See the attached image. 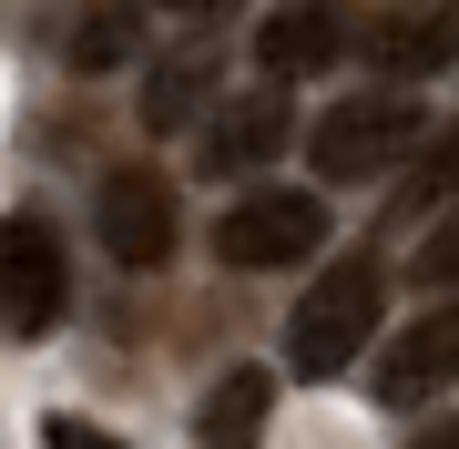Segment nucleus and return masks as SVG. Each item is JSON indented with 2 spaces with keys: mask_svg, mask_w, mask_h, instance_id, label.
Segmentation results:
<instances>
[{
  "mask_svg": "<svg viewBox=\"0 0 459 449\" xmlns=\"http://www.w3.org/2000/svg\"><path fill=\"white\" fill-rule=\"evenodd\" d=\"M337 51H347V21L327 11V0H296V11H276L255 31V72L265 82H307V72H327Z\"/></svg>",
  "mask_w": 459,
  "mask_h": 449,
  "instance_id": "obj_9",
  "label": "nucleus"
},
{
  "mask_svg": "<svg viewBox=\"0 0 459 449\" xmlns=\"http://www.w3.org/2000/svg\"><path fill=\"white\" fill-rule=\"evenodd\" d=\"M429 204H459V123L439 143H419V174H409V215H429Z\"/></svg>",
  "mask_w": 459,
  "mask_h": 449,
  "instance_id": "obj_13",
  "label": "nucleus"
},
{
  "mask_svg": "<svg viewBox=\"0 0 459 449\" xmlns=\"http://www.w3.org/2000/svg\"><path fill=\"white\" fill-rule=\"evenodd\" d=\"M133 51H143V11H133V0H102V11H82L62 31V62L72 72H123Z\"/></svg>",
  "mask_w": 459,
  "mask_h": 449,
  "instance_id": "obj_11",
  "label": "nucleus"
},
{
  "mask_svg": "<svg viewBox=\"0 0 459 449\" xmlns=\"http://www.w3.org/2000/svg\"><path fill=\"white\" fill-rule=\"evenodd\" d=\"M419 143H429V113H419V102H398V92H358V102H337V113H316L307 164L327 174V184H377V174L409 164Z\"/></svg>",
  "mask_w": 459,
  "mask_h": 449,
  "instance_id": "obj_3",
  "label": "nucleus"
},
{
  "mask_svg": "<svg viewBox=\"0 0 459 449\" xmlns=\"http://www.w3.org/2000/svg\"><path fill=\"white\" fill-rule=\"evenodd\" d=\"M92 215H102V255L133 266V276H153V266L174 255V184L153 174V164H113Z\"/></svg>",
  "mask_w": 459,
  "mask_h": 449,
  "instance_id": "obj_5",
  "label": "nucleus"
},
{
  "mask_svg": "<svg viewBox=\"0 0 459 449\" xmlns=\"http://www.w3.org/2000/svg\"><path fill=\"white\" fill-rule=\"evenodd\" d=\"M409 276L419 286H439V297H459V215H439L419 235V255H409Z\"/></svg>",
  "mask_w": 459,
  "mask_h": 449,
  "instance_id": "obj_14",
  "label": "nucleus"
},
{
  "mask_svg": "<svg viewBox=\"0 0 459 449\" xmlns=\"http://www.w3.org/2000/svg\"><path fill=\"white\" fill-rule=\"evenodd\" d=\"M409 449H459V419H439V429H419Z\"/></svg>",
  "mask_w": 459,
  "mask_h": 449,
  "instance_id": "obj_17",
  "label": "nucleus"
},
{
  "mask_svg": "<svg viewBox=\"0 0 459 449\" xmlns=\"http://www.w3.org/2000/svg\"><path fill=\"white\" fill-rule=\"evenodd\" d=\"M72 307V255H62V225L51 215H0V327L11 337H51Z\"/></svg>",
  "mask_w": 459,
  "mask_h": 449,
  "instance_id": "obj_4",
  "label": "nucleus"
},
{
  "mask_svg": "<svg viewBox=\"0 0 459 449\" xmlns=\"http://www.w3.org/2000/svg\"><path fill=\"white\" fill-rule=\"evenodd\" d=\"M164 11H174V21H225L235 0H164Z\"/></svg>",
  "mask_w": 459,
  "mask_h": 449,
  "instance_id": "obj_16",
  "label": "nucleus"
},
{
  "mask_svg": "<svg viewBox=\"0 0 459 449\" xmlns=\"http://www.w3.org/2000/svg\"><path fill=\"white\" fill-rule=\"evenodd\" d=\"M204 92H214V62H204V51H174V62H153V82H143V123L174 134V123L204 113Z\"/></svg>",
  "mask_w": 459,
  "mask_h": 449,
  "instance_id": "obj_12",
  "label": "nucleus"
},
{
  "mask_svg": "<svg viewBox=\"0 0 459 449\" xmlns=\"http://www.w3.org/2000/svg\"><path fill=\"white\" fill-rule=\"evenodd\" d=\"M41 449H123V439H102L92 419H51V429H41Z\"/></svg>",
  "mask_w": 459,
  "mask_h": 449,
  "instance_id": "obj_15",
  "label": "nucleus"
},
{
  "mask_svg": "<svg viewBox=\"0 0 459 449\" xmlns=\"http://www.w3.org/2000/svg\"><path fill=\"white\" fill-rule=\"evenodd\" d=\"M327 246V204L307 184H246V194L214 215V255L235 276H276V266H307Z\"/></svg>",
  "mask_w": 459,
  "mask_h": 449,
  "instance_id": "obj_2",
  "label": "nucleus"
},
{
  "mask_svg": "<svg viewBox=\"0 0 459 449\" xmlns=\"http://www.w3.org/2000/svg\"><path fill=\"white\" fill-rule=\"evenodd\" d=\"M265 399H276L265 367H225L204 399V449H265Z\"/></svg>",
  "mask_w": 459,
  "mask_h": 449,
  "instance_id": "obj_10",
  "label": "nucleus"
},
{
  "mask_svg": "<svg viewBox=\"0 0 459 449\" xmlns=\"http://www.w3.org/2000/svg\"><path fill=\"white\" fill-rule=\"evenodd\" d=\"M449 378H459V297L388 337V358H377V399H388V409H429Z\"/></svg>",
  "mask_w": 459,
  "mask_h": 449,
  "instance_id": "obj_7",
  "label": "nucleus"
},
{
  "mask_svg": "<svg viewBox=\"0 0 459 449\" xmlns=\"http://www.w3.org/2000/svg\"><path fill=\"white\" fill-rule=\"evenodd\" d=\"M286 143H296V113L276 102V82H265V92L225 102V113L204 123V174H265Z\"/></svg>",
  "mask_w": 459,
  "mask_h": 449,
  "instance_id": "obj_8",
  "label": "nucleus"
},
{
  "mask_svg": "<svg viewBox=\"0 0 459 449\" xmlns=\"http://www.w3.org/2000/svg\"><path fill=\"white\" fill-rule=\"evenodd\" d=\"M358 41H368L377 72H398V82L449 72V62H459V0H388V11H377Z\"/></svg>",
  "mask_w": 459,
  "mask_h": 449,
  "instance_id": "obj_6",
  "label": "nucleus"
},
{
  "mask_svg": "<svg viewBox=\"0 0 459 449\" xmlns=\"http://www.w3.org/2000/svg\"><path fill=\"white\" fill-rule=\"evenodd\" d=\"M377 307H388V276H377L368 255L327 266L296 297V316H286V367L296 378H347V367L368 358V337H377Z\"/></svg>",
  "mask_w": 459,
  "mask_h": 449,
  "instance_id": "obj_1",
  "label": "nucleus"
}]
</instances>
